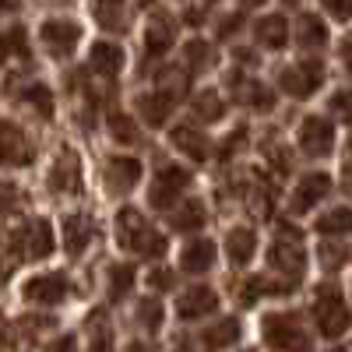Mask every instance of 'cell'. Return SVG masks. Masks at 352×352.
<instances>
[{"label": "cell", "instance_id": "6da1fadb", "mask_svg": "<svg viewBox=\"0 0 352 352\" xmlns=\"http://www.w3.org/2000/svg\"><path fill=\"white\" fill-rule=\"evenodd\" d=\"M116 236L138 257H159L166 250V240L152 229V222L138 208H120V215H116Z\"/></svg>", "mask_w": 352, "mask_h": 352}, {"label": "cell", "instance_id": "7a4b0ae2", "mask_svg": "<svg viewBox=\"0 0 352 352\" xmlns=\"http://www.w3.org/2000/svg\"><path fill=\"white\" fill-rule=\"evenodd\" d=\"M8 250H11V261H39V257H46L53 250V229H50V222H43V219L21 222V229L11 232Z\"/></svg>", "mask_w": 352, "mask_h": 352}, {"label": "cell", "instance_id": "3957f363", "mask_svg": "<svg viewBox=\"0 0 352 352\" xmlns=\"http://www.w3.org/2000/svg\"><path fill=\"white\" fill-rule=\"evenodd\" d=\"M264 342L275 352H307V331L296 314H275L264 320Z\"/></svg>", "mask_w": 352, "mask_h": 352}, {"label": "cell", "instance_id": "277c9868", "mask_svg": "<svg viewBox=\"0 0 352 352\" xmlns=\"http://www.w3.org/2000/svg\"><path fill=\"white\" fill-rule=\"evenodd\" d=\"M314 317H317V328H320V335H324V338H338L352 324V314H349V307L342 303V296H338L335 289H320L317 292Z\"/></svg>", "mask_w": 352, "mask_h": 352}, {"label": "cell", "instance_id": "5b68a950", "mask_svg": "<svg viewBox=\"0 0 352 352\" xmlns=\"http://www.w3.org/2000/svg\"><path fill=\"white\" fill-rule=\"evenodd\" d=\"M268 257H272V268H275L278 275H289V278H300L303 268H307L303 243H300V236H296L289 226H282V236H275Z\"/></svg>", "mask_w": 352, "mask_h": 352}, {"label": "cell", "instance_id": "8992f818", "mask_svg": "<svg viewBox=\"0 0 352 352\" xmlns=\"http://www.w3.org/2000/svg\"><path fill=\"white\" fill-rule=\"evenodd\" d=\"M320 81H324V67H320L317 60L292 64V67H285V71L278 74V85L285 88L289 96H296V99H303V96H314L317 88H320Z\"/></svg>", "mask_w": 352, "mask_h": 352}, {"label": "cell", "instance_id": "52a82bcc", "mask_svg": "<svg viewBox=\"0 0 352 352\" xmlns=\"http://www.w3.org/2000/svg\"><path fill=\"white\" fill-rule=\"evenodd\" d=\"M300 148L310 155V159H320L335 148V131L324 116H307L300 124Z\"/></svg>", "mask_w": 352, "mask_h": 352}, {"label": "cell", "instance_id": "ba28073f", "mask_svg": "<svg viewBox=\"0 0 352 352\" xmlns=\"http://www.w3.org/2000/svg\"><path fill=\"white\" fill-rule=\"evenodd\" d=\"M78 39H81V28H78L74 21H67V18H50V21L43 25V43H46V50H50L53 56L74 53Z\"/></svg>", "mask_w": 352, "mask_h": 352}, {"label": "cell", "instance_id": "9c48e42d", "mask_svg": "<svg viewBox=\"0 0 352 352\" xmlns=\"http://www.w3.org/2000/svg\"><path fill=\"white\" fill-rule=\"evenodd\" d=\"M190 184V176L184 173V169H176V166H169V169H162L159 176H155V187H152V208H173V201L184 194V187Z\"/></svg>", "mask_w": 352, "mask_h": 352}, {"label": "cell", "instance_id": "30bf717a", "mask_svg": "<svg viewBox=\"0 0 352 352\" xmlns=\"http://www.w3.org/2000/svg\"><path fill=\"white\" fill-rule=\"evenodd\" d=\"M102 176H106L109 190H116V194H127V190L141 180V162H138V159H131V155H113V159L106 162Z\"/></svg>", "mask_w": 352, "mask_h": 352}, {"label": "cell", "instance_id": "8fae6325", "mask_svg": "<svg viewBox=\"0 0 352 352\" xmlns=\"http://www.w3.org/2000/svg\"><path fill=\"white\" fill-rule=\"evenodd\" d=\"M0 162H14V166L32 162V144H28L25 134L8 120H0Z\"/></svg>", "mask_w": 352, "mask_h": 352}, {"label": "cell", "instance_id": "7c38bea8", "mask_svg": "<svg viewBox=\"0 0 352 352\" xmlns=\"http://www.w3.org/2000/svg\"><path fill=\"white\" fill-rule=\"evenodd\" d=\"M64 296H67V278L60 272L25 282V300H32V303H60Z\"/></svg>", "mask_w": 352, "mask_h": 352}, {"label": "cell", "instance_id": "4fadbf2b", "mask_svg": "<svg viewBox=\"0 0 352 352\" xmlns=\"http://www.w3.org/2000/svg\"><path fill=\"white\" fill-rule=\"evenodd\" d=\"M328 190H331V176H324V173H307L303 180H300V187H296V194H292V212L314 208L320 197H328Z\"/></svg>", "mask_w": 352, "mask_h": 352}, {"label": "cell", "instance_id": "5bb4252c", "mask_svg": "<svg viewBox=\"0 0 352 352\" xmlns=\"http://www.w3.org/2000/svg\"><path fill=\"white\" fill-rule=\"evenodd\" d=\"M219 310V296L208 289V285H194L190 292H184L180 300V317L184 320H197V317H208Z\"/></svg>", "mask_w": 352, "mask_h": 352}, {"label": "cell", "instance_id": "9a60e30c", "mask_svg": "<svg viewBox=\"0 0 352 352\" xmlns=\"http://www.w3.org/2000/svg\"><path fill=\"white\" fill-rule=\"evenodd\" d=\"M88 67H92L99 78H116L124 71V50L116 43H96L92 56H88Z\"/></svg>", "mask_w": 352, "mask_h": 352}, {"label": "cell", "instance_id": "2e32d148", "mask_svg": "<svg viewBox=\"0 0 352 352\" xmlns=\"http://www.w3.org/2000/svg\"><path fill=\"white\" fill-rule=\"evenodd\" d=\"M173 36H176L173 18H169V14H152L148 32H144V46H148V56H162V53L173 46Z\"/></svg>", "mask_w": 352, "mask_h": 352}, {"label": "cell", "instance_id": "e0dca14e", "mask_svg": "<svg viewBox=\"0 0 352 352\" xmlns=\"http://www.w3.org/2000/svg\"><path fill=\"white\" fill-rule=\"evenodd\" d=\"M78 184H81V166H78V159L64 148L60 159H56V166H53V173H50V187H53V190H74Z\"/></svg>", "mask_w": 352, "mask_h": 352}, {"label": "cell", "instance_id": "ac0fdd59", "mask_svg": "<svg viewBox=\"0 0 352 352\" xmlns=\"http://www.w3.org/2000/svg\"><path fill=\"white\" fill-rule=\"evenodd\" d=\"M173 144H176L184 155H190L194 162H201L204 155H208V138H204L197 127H187V124L173 127Z\"/></svg>", "mask_w": 352, "mask_h": 352}, {"label": "cell", "instance_id": "d6986e66", "mask_svg": "<svg viewBox=\"0 0 352 352\" xmlns=\"http://www.w3.org/2000/svg\"><path fill=\"white\" fill-rule=\"evenodd\" d=\"M254 36L261 46H268V50H282L285 39H289V25L282 14H268V18H261L257 28H254Z\"/></svg>", "mask_w": 352, "mask_h": 352}, {"label": "cell", "instance_id": "ffe728a7", "mask_svg": "<svg viewBox=\"0 0 352 352\" xmlns=\"http://www.w3.org/2000/svg\"><path fill=\"white\" fill-rule=\"evenodd\" d=\"M212 261H215V243H212V240H194V243H187V250H184V272L204 275V272L212 268Z\"/></svg>", "mask_w": 352, "mask_h": 352}, {"label": "cell", "instance_id": "44dd1931", "mask_svg": "<svg viewBox=\"0 0 352 352\" xmlns=\"http://www.w3.org/2000/svg\"><path fill=\"white\" fill-rule=\"evenodd\" d=\"M88 240H92V222H88L85 215H67L64 222V243L71 254H81L88 247Z\"/></svg>", "mask_w": 352, "mask_h": 352}, {"label": "cell", "instance_id": "7402d4cb", "mask_svg": "<svg viewBox=\"0 0 352 352\" xmlns=\"http://www.w3.org/2000/svg\"><path fill=\"white\" fill-rule=\"evenodd\" d=\"M240 338V320L236 317H226V320H219L215 328H208L204 331V345H208L212 352H219V349H229L232 342Z\"/></svg>", "mask_w": 352, "mask_h": 352}, {"label": "cell", "instance_id": "603a6c76", "mask_svg": "<svg viewBox=\"0 0 352 352\" xmlns=\"http://www.w3.org/2000/svg\"><path fill=\"white\" fill-rule=\"evenodd\" d=\"M254 232L250 229H232L229 236H226V250H229V261L232 264H247L254 257Z\"/></svg>", "mask_w": 352, "mask_h": 352}, {"label": "cell", "instance_id": "cb8c5ba5", "mask_svg": "<svg viewBox=\"0 0 352 352\" xmlns=\"http://www.w3.org/2000/svg\"><path fill=\"white\" fill-rule=\"evenodd\" d=\"M317 232H324V236H345L352 232V208H331L317 219Z\"/></svg>", "mask_w": 352, "mask_h": 352}, {"label": "cell", "instance_id": "d4e9b609", "mask_svg": "<svg viewBox=\"0 0 352 352\" xmlns=\"http://www.w3.org/2000/svg\"><path fill=\"white\" fill-rule=\"evenodd\" d=\"M324 43H328L324 21L314 18V14H303V18H300V46H303V50H320Z\"/></svg>", "mask_w": 352, "mask_h": 352}, {"label": "cell", "instance_id": "484cf974", "mask_svg": "<svg viewBox=\"0 0 352 352\" xmlns=\"http://www.w3.org/2000/svg\"><path fill=\"white\" fill-rule=\"evenodd\" d=\"M138 109L144 113V120L159 127L166 116H169V109H173V99H169L166 92H155V96H144V99L138 102Z\"/></svg>", "mask_w": 352, "mask_h": 352}, {"label": "cell", "instance_id": "4316f807", "mask_svg": "<svg viewBox=\"0 0 352 352\" xmlns=\"http://www.w3.org/2000/svg\"><path fill=\"white\" fill-rule=\"evenodd\" d=\"M173 226L180 229V232L201 229V226H204V204H201V201H187V204H180V212L173 215Z\"/></svg>", "mask_w": 352, "mask_h": 352}, {"label": "cell", "instance_id": "83f0119b", "mask_svg": "<svg viewBox=\"0 0 352 352\" xmlns=\"http://www.w3.org/2000/svg\"><path fill=\"white\" fill-rule=\"evenodd\" d=\"M131 289H134V268H131V264H113V268H109V296L124 300Z\"/></svg>", "mask_w": 352, "mask_h": 352}, {"label": "cell", "instance_id": "f1b7e54d", "mask_svg": "<svg viewBox=\"0 0 352 352\" xmlns=\"http://www.w3.org/2000/svg\"><path fill=\"white\" fill-rule=\"evenodd\" d=\"M222 113H226V106H222V96L219 92H201L194 99V116H197V120H204V124L219 120Z\"/></svg>", "mask_w": 352, "mask_h": 352}, {"label": "cell", "instance_id": "f546056e", "mask_svg": "<svg viewBox=\"0 0 352 352\" xmlns=\"http://www.w3.org/2000/svg\"><path fill=\"white\" fill-rule=\"evenodd\" d=\"M85 352H113V331L99 317L88 320V349Z\"/></svg>", "mask_w": 352, "mask_h": 352}, {"label": "cell", "instance_id": "4dcf8cb0", "mask_svg": "<svg viewBox=\"0 0 352 352\" xmlns=\"http://www.w3.org/2000/svg\"><path fill=\"white\" fill-rule=\"evenodd\" d=\"M8 56H25V60H28V43H25V32H21V28L0 32V64H4Z\"/></svg>", "mask_w": 352, "mask_h": 352}, {"label": "cell", "instance_id": "1f68e13d", "mask_svg": "<svg viewBox=\"0 0 352 352\" xmlns=\"http://www.w3.org/2000/svg\"><path fill=\"white\" fill-rule=\"evenodd\" d=\"M162 300H141L138 303V320H141V328H148V331H159L162 328Z\"/></svg>", "mask_w": 352, "mask_h": 352}, {"label": "cell", "instance_id": "d6a6232c", "mask_svg": "<svg viewBox=\"0 0 352 352\" xmlns=\"http://www.w3.org/2000/svg\"><path fill=\"white\" fill-rule=\"evenodd\" d=\"M96 14L106 28H120L124 25V0H96Z\"/></svg>", "mask_w": 352, "mask_h": 352}, {"label": "cell", "instance_id": "836d02e7", "mask_svg": "<svg viewBox=\"0 0 352 352\" xmlns=\"http://www.w3.org/2000/svg\"><path fill=\"white\" fill-rule=\"evenodd\" d=\"M21 102H32L43 116H50L53 113V102H50V92L43 85H28V88H21Z\"/></svg>", "mask_w": 352, "mask_h": 352}, {"label": "cell", "instance_id": "e575fe53", "mask_svg": "<svg viewBox=\"0 0 352 352\" xmlns=\"http://www.w3.org/2000/svg\"><path fill=\"white\" fill-rule=\"evenodd\" d=\"M240 96H243L250 106H257V109H268V106H272V92H268V88H261L257 81H247V85L240 88Z\"/></svg>", "mask_w": 352, "mask_h": 352}, {"label": "cell", "instance_id": "d590c367", "mask_svg": "<svg viewBox=\"0 0 352 352\" xmlns=\"http://www.w3.org/2000/svg\"><path fill=\"white\" fill-rule=\"evenodd\" d=\"M109 127H113V138H116V141H134V138H138L134 120H131V116H124V113H113V116H109Z\"/></svg>", "mask_w": 352, "mask_h": 352}, {"label": "cell", "instance_id": "8d00e7d4", "mask_svg": "<svg viewBox=\"0 0 352 352\" xmlns=\"http://www.w3.org/2000/svg\"><path fill=\"white\" fill-rule=\"evenodd\" d=\"M289 285H272L268 278H254L250 285H243V303L250 307V303H257V296L261 292H285Z\"/></svg>", "mask_w": 352, "mask_h": 352}, {"label": "cell", "instance_id": "74e56055", "mask_svg": "<svg viewBox=\"0 0 352 352\" xmlns=\"http://www.w3.org/2000/svg\"><path fill=\"white\" fill-rule=\"evenodd\" d=\"M320 257H324V264H328V268H342V264H345V257H349V250H345V243H324Z\"/></svg>", "mask_w": 352, "mask_h": 352}, {"label": "cell", "instance_id": "f35d334b", "mask_svg": "<svg viewBox=\"0 0 352 352\" xmlns=\"http://www.w3.org/2000/svg\"><path fill=\"white\" fill-rule=\"evenodd\" d=\"M331 113L338 116V120L352 124V92H338V96L331 99Z\"/></svg>", "mask_w": 352, "mask_h": 352}, {"label": "cell", "instance_id": "ab89813d", "mask_svg": "<svg viewBox=\"0 0 352 352\" xmlns=\"http://www.w3.org/2000/svg\"><path fill=\"white\" fill-rule=\"evenodd\" d=\"M204 60H208V43H190L187 46V67L190 71H197V67H204Z\"/></svg>", "mask_w": 352, "mask_h": 352}, {"label": "cell", "instance_id": "60d3db41", "mask_svg": "<svg viewBox=\"0 0 352 352\" xmlns=\"http://www.w3.org/2000/svg\"><path fill=\"white\" fill-rule=\"evenodd\" d=\"M320 4H324L328 14L338 18V21H349L352 18V0H320Z\"/></svg>", "mask_w": 352, "mask_h": 352}, {"label": "cell", "instance_id": "b9f144b4", "mask_svg": "<svg viewBox=\"0 0 352 352\" xmlns=\"http://www.w3.org/2000/svg\"><path fill=\"white\" fill-rule=\"evenodd\" d=\"M148 282H152V289H162V292H166V289L173 285V272H169V268H155Z\"/></svg>", "mask_w": 352, "mask_h": 352}, {"label": "cell", "instance_id": "7bdbcfd3", "mask_svg": "<svg viewBox=\"0 0 352 352\" xmlns=\"http://www.w3.org/2000/svg\"><path fill=\"white\" fill-rule=\"evenodd\" d=\"M46 352H78V345H74V338H56Z\"/></svg>", "mask_w": 352, "mask_h": 352}, {"label": "cell", "instance_id": "ee69618b", "mask_svg": "<svg viewBox=\"0 0 352 352\" xmlns=\"http://www.w3.org/2000/svg\"><path fill=\"white\" fill-rule=\"evenodd\" d=\"M342 64L349 67V74H352V36L342 43Z\"/></svg>", "mask_w": 352, "mask_h": 352}, {"label": "cell", "instance_id": "f6af8a7d", "mask_svg": "<svg viewBox=\"0 0 352 352\" xmlns=\"http://www.w3.org/2000/svg\"><path fill=\"white\" fill-rule=\"evenodd\" d=\"M18 8V0H0V11H14Z\"/></svg>", "mask_w": 352, "mask_h": 352}, {"label": "cell", "instance_id": "bcb514c9", "mask_svg": "<svg viewBox=\"0 0 352 352\" xmlns=\"http://www.w3.org/2000/svg\"><path fill=\"white\" fill-rule=\"evenodd\" d=\"M131 352H148V345H141V342H138V345H131Z\"/></svg>", "mask_w": 352, "mask_h": 352}, {"label": "cell", "instance_id": "7dc6e473", "mask_svg": "<svg viewBox=\"0 0 352 352\" xmlns=\"http://www.w3.org/2000/svg\"><path fill=\"white\" fill-rule=\"evenodd\" d=\"M243 4H247V8H257V4H264V0H243Z\"/></svg>", "mask_w": 352, "mask_h": 352}, {"label": "cell", "instance_id": "c3c4849f", "mask_svg": "<svg viewBox=\"0 0 352 352\" xmlns=\"http://www.w3.org/2000/svg\"><path fill=\"white\" fill-rule=\"evenodd\" d=\"M176 352H194L190 345H176Z\"/></svg>", "mask_w": 352, "mask_h": 352}]
</instances>
